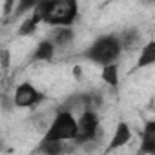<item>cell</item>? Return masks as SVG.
<instances>
[{
  "instance_id": "cell-1",
  "label": "cell",
  "mask_w": 155,
  "mask_h": 155,
  "mask_svg": "<svg viewBox=\"0 0 155 155\" xmlns=\"http://www.w3.org/2000/svg\"><path fill=\"white\" fill-rule=\"evenodd\" d=\"M120 40L115 37V35H104V37H99L84 53L86 58H90L91 62L95 64H101V66H106V64H111L119 58L120 55Z\"/></svg>"
},
{
  "instance_id": "cell-2",
  "label": "cell",
  "mask_w": 155,
  "mask_h": 155,
  "mask_svg": "<svg viewBox=\"0 0 155 155\" xmlns=\"http://www.w3.org/2000/svg\"><path fill=\"white\" fill-rule=\"evenodd\" d=\"M79 13L77 0H48V9L44 15V22L51 26H69Z\"/></svg>"
},
{
  "instance_id": "cell-3",
  "label": "cell",
  "mask_w": 155,
  "mask_h": 155,
  "mask_svg": "<svg viewBox=\"0 0 155 155\" xmlns=\"http://www.w3.org/2000/svg\"><path fill=\"white\" fill-rule=\"evenodd\" d=\"M77 133V120L71 111H58L53 122L49 124L44 140H69L75 139Z\"/></svg>"
},
{
  "instance_id": "cell-4",
  "label": "cell",
  "mask_w": 155,
  "mask_h": 155,
  "mask_svg": "<svg viewBox=\"0 0 155 155\" xmlns=\"http://www.w3.org/2000/svg\"><path fill=\"white\" fill-rule=\"evenodd\" d=\"M97 130H99V119H97V115L91 110H86L81 115V119L77 120V133H75L73 140L77 144L93 140L95 135H97Z\"/></svg>"
},
{
  "instance_id": "cell-5",
  "label": "cell",
  "mask_w": 155,
  "mask_h": 155,
  "mask_svg": "<svg viewBox=\"0 0 155 155\" xmlns=\"http://www.w3.org/2000/svg\"><path fill=\"white\" fill-rule=\"evenodd\" d=\"M40 101H42V93L37 91L29 82L20 84V86L15 90V95H13V102H15V106H18V108H31V106H35L37 102H40Z\"/></svg>"
},
{
  "instance_id": "cell-6",
  "label": "cell",
  "mask_w": 155,
  "mask_h": 155,
  "mask_svg": "<svg viewBox=\"0 0 155 155\" xmlns=\"http://www.w3.org/2000/svg\"><path fill=\"white\" fill-rule=\"evenodd\" d=\"M130 139H131V130H130V126H128L126 122H119L117 128H115L113 139H111V142H110V146H108V150H117V148L128 144Z\"/></svg>"
},
{
  "instance_id": "cell-7",
  "label": "cell",
  "mask_w": 155,
  "mask_h": 155,
  "mask_svg": "<svg viewBox=\"0 0 155 155\" xmlns=\"http://www.w3.org/2000/svg\"><path fill=\"white\" fill-rule=\"evenodd\" d=\"M155 64V42L150 40L142 49H140V57L137 60V68H148Z\"/></svg>"
},
{
  "instance_id": "cell-8",
  "label": "cell",
  "mask_w": 155,
  "mask_h": 155,
  "mask_svg": "<svg viewBox=\"0 0 155 155\" xmlns=\"http://www.w3.org/2000/svg\"><path fill=\"white\" fill-rule=\"evenodd\" d=\"M53 53H55V44L51 40H42L33 53V60H51Z\"/></svg>"
},
{
  "instance_id": "cell-9",
  "label": "cell",
  "mask_w": 155,
  "mask_h": 155,
  "mask_svg": "<svg viewBox=\"0 0 155 155\" xmlns=\"http://www.w3.org/2000/svg\"><path fill=\"white\" fill-rule=\"evenodd\" d=\"M101 77H102V81H104L108 86H113V88H115V86L119 84V68L115 66V62L106 64V66L102 68Z\"/></svg>"
},
{
  "instance_id": "cell-10",
  "label": "cell",
  "mask_w": 155,
  "mask_h": 155,
  "mask_svg": "<svg viewBox=\"0 0 155 155\" xmlns=\"http://www.w3.org/2000/svg\"><path fill=\"white\" fill-rule=\"evenodd\" d=\"M66 150L68 148H66L64 140H42V144L38 146V151H44L48 155H58Z\"/></svg>"
},
{
  "instance_id": "cell-11",
  "label": "cell",
  "mask_w": 155,
  "mask_h": 155,
  "mask_svg": "<svg viewBox=\"0 0 155 155\" xmlns=\"http://www.w3.org/2000/svg\"><path fill=\"white\" fill-rule=\"evenodd\" d=\"M71 40H73V31H71V28L60 26V28L55 29V33H53V44H55V46H64V44H68V42H71Z\"/></svg>"
},
{
  "instance_id": "cell-12",
  "label": "cell",
  "mask_w": 155,
  "mask_h": 155,
  "mask_svg": "<svg viewBox=\"0 0 155 155\" xmlns=\"http://www.w3.org/2000/svg\"><path fill=\"white\" fill-rule=\"evenodd\" d=\"M37 20L35 18H28V20H24V24L18 28V35H31L35 29H37Z\"/></svg>"
},
{
  "instance_id": "cell-13",
  "label": "cell",
  "mask_w": 155,
  "mask_h": 155,
  "mask_svg": "<svg viewBox=\"0 0 155 155\" xmlns=\"http://www.w3.org/2000/svg\"><path fill=\"white\" fill-rule=\"evenodd\" d=\"M38 2H40V0H18V8H17L18 11H17V15H22V13L33 9Z\"/></svg>"
},
{
  "instance_id": "cell-14",
  "label": "cell",
  "mask_w": 155,
  "mask_h": 155,
  "mask_svg": "<svg viewBox=\"0 0 155 155\" xmlns=\"http://www.w3.org/2000/svg\"><path fill=\"white\" fill-rule=\"evenodd\" d=\"M0 64H2V69H9L11 55H9V49H6V48L0 49Z\"/></svg>"
},
{
  "instance_id": "cell-15",
  "label": "cell",
  "mask_w": 155,
  "mask_h": 155,
  "mask_svg": "<svg viewBox=\"0 0 155 155\" xmlns=\"http://www.w3.org/2000/svg\"><path fill=\"white\" fill-rule=\"evenodd\" d=\"M135 40H137V31H126L124 33V44L126 46H131Z\"/></svg>"
},
{
  "instance_id": "cell-16",
  "label": "cell",
  "mask_w": 155,
  "mask_h": 155,
  "mask_svg": "<svg viewBox=\"0 0 155 155\" xmlns=\"http://www.w3.org/2000/svg\"><path fill=\"white\" fill-rule=\"evenodd\" d=\"M13 2H15V0H6V2H4V13H6V15L11 11V8H13Z\"/></svg>"
},
{
  "instance_id": "cell-17",
  "label": "cell",
  "mask_w": 155,
  "mask_h": 155,
  "mask_svg": "<svg viewBox=\"0 0 155 155\" xmlns=\"http://www.w3.org/2000/svg\"><path fill=\"white\" fill-rule=\"evenodd\" d=\"M2 104H4V108H6V110H9V108H11V101H8V97H2Z\"/></svg>"
},
{
  "instance_id": "cell-18",
  "label": "cell",
  "mask_w": 155,
  "mask_h": 155,
  "mask_svg": "<svg viewBox=\"0 0 155 155\" xmlns=\"http://www.w3.org/2000/svg\"><path fill=\"white\" fill-rule=\"evenodd\" d=\"M73 73H75V77H77V79H81V68H79V66H75Z\"/></svg>"
},
{
  "instance_id": "cell-19",
  "label": "cell",
  "mask_w": 155,
  "mask_h": 155,
  "mask_svg": "<svg viewBox=\"0 0 155 155\" xmlns=\"http://www.w3.org/2000/svg\"><path fill=\"white\" fill-rule=\"evenodd\" d=\"M0 79H2V69H0Z\"/></svg>"
}]
</instances>
